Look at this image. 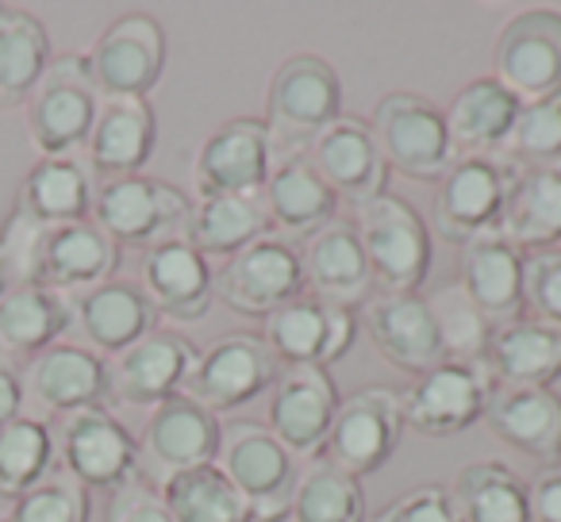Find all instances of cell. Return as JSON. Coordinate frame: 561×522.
Returning <instances> with one entry per match:
<instances>
[{
	"label": "cell",
	"mask_w": 561,
	"mask_h": 522,
	"mask_svg": "<svg viewBox=\"0 0 561 522\" xmlns=\"http://www.w3.org/2000/svg\"><path fill=\"white\" fill-rule=\"evenodd\" d=\"M0 242L12 257L16 281H35L43 289L62 292V297H78V292L112 281L119 266V246L93 219L62 227H32L12 216Z\"/></svg>",
	"instance_id": "cell-1"
},
{
	"label": "cell",
	"mask_w": 561,
	"mask_h": 522,
	"mask_svg": "<svg viewBox=\"0 0 561 522\" xmlns=\"http://www.w3.org/2000/svg\"><path fill=\"white\" fill-rule=\"evenodd\" d=\"M339 116H343V81L320 55H293L273 70L262 116L273 158L305 154L308 142Z\"/></svg>",
	"instance_id": "cell-2"
},
{
	"label": "cell",
	"mask_w": 561,
	"mask_h": 522,
	"mask_svg": "<svg viewBox=\"0 0 561 522\" xmlns=\"http://www.w3.org/2000/svg\"><path fill=\"white\" fill-rule=\"evenodd\" d=\"M216 468L234 484V491L247 499L250 514H254L257 522L289 519L300 468H297V457L270 434L265 422L234 419V422H227V427H219Z\"/></svg>",
	"instance_id": "cell-3"
},
{
	"label": "cell",
	"mask_w": 561,
	"mask_h": 522,
	"mask_svg": "<svg viewBox=\"0 0 561 522\" xmlns=\"http://www.w3.org/2000/svg\"><path fill=\"white\" fill-rule=\"evenodd\" d=\"M358 239L381 292H420L431 274V227L408 200L381 193L358 208Z\"/></svg>",
	"instance_id": "cell-4"
},
{
	"label": "cell",
	"mask_w": 561,
	"mask_h": 522,
	"mask_svg": "<svg viewBox=\"0 0 561 522\" xmlns=\"http://www.w3.org/2000/svg\"><path fill=\"white\" fill-rule=\"evenodd\" d=\"M369 135L381 150L385 165L412 181H443V173L458 162L446 135L443 108L420 93H389L374 104Z\"/></svg>",
	"instance_id": "cell-5"
},
{
	"label": "cell",
	"mask_w": 561,
	"mask_h": 522,
	"mask_svg": "<svg viewBox=\"0 0 561 522\" xmlns=\"http://www.w3.org/2000/svg\"><path fill=\"white\" fill-rule=\"evenodd\" d=\"M496 376L484 358H446L400 392L404 427L423 438H454L484 419Z\"/></svg>",
	"instance_id": "cell-6"
},
{
	"label": "cell",
	"mask_w": 561,
	"mask_h": 522,
	"mask_svg": "<svg viewBox=\"0 0 561 522\" xmlns=\"http://www.w3.org/2000/svg\"><path fill=\"white\" fill-rule=\"evenodd\" d=\"M96 108L101 93L85 55H58L27 96V135L43 158H73L93 131Z\"/></svg>",
	"instance_id": "cell-7"
},
{
	"label": "cell",
	"mask_w": 561,
	"mask_h": 522,
	"mask_svg": "<svg viewBox=\"0 0 561 522\" xmlns=\"http://www.w3.org/2000/svg\"><path fill=\"white\" fill-rule=\"evenodd\" d=\"M58 450V468L81 484L85 491H116L139 476V442L135 434L108 411L89 407L55 419L50 427Z\"/></svg>",
	"instance_id": "cell-8"
},
{
	"label": "cell",
	"mask_w": 561,
	"mask_h": 522,
	"mask_svg": "<svg viewBox=\"0 0 561 522\" xmlns=\"http://www.w3.org/2000/svg\"><path fill=\"white\" fill-rule=\"evenodd\" d=\"M211 292L242 320H270L280 304L305 292L300 246L273 231L262 234L211 274Z\"/></svg>",
	"instance_id": "cell-9"
},
{
	"label": "cell",
	"mask_w": 561,
	"mask_h": 522,
	"mask_svg": "<svg viewBox=\"0 0 561 522\" xmlns=\"http://www.w3.org/2000/svg\"><path fill=\"white\" fill-rule=\"evenodd\" d=\"M188 196L181 188L165 185L147 173L135 177H112L101 181L93 193V219L116 246H142L150 250L154 242L173 239L185 231L188 219Z\"/></svg>",
	"instance_id": "cell-10"
},
{
	"label": "cell",
	"mask_w": 561,
	"mask_h": 522,
	"mask_svg": "<svg viewBox=\"0 0 561 522\" xmlns=\"http://www.w3.org/2000/svg\"><path fill=\"white\" fill-rule=\"evenodd\" d=\"M277 373H280V361L273 358L265 338L250 335V330H234V335L216 338V343L196 353L181 396L196 399L211 415L239 411L250 399L270 392Z\"/></svg>",
	"instance_id": "cell-11"
},
{
	"label": "cell",
	"mask_w": 561,
	"mask_h": 522,
	"mask_svg": "<svg viewBox=\"0 0 561 522\" xmlns=\"http://www.w3.org/2000/svg\"><path fill=\"white\" fill-rule=\"evenodd\" d=\"M512 177L515 165L500 162L496 154L458 158L435 185V204H431L435 234H443V242L454 246H469L473 239L496 234Z\"/></svg>",
	"instance_id": "cell-12"
},
{
	"label": "cell",
	"mask_w": 561,
	"mask_h": 522,
	"mask_svg": "<svg viewBox=\"0 0 561 522\" xmlns=\"http://www.w3.org/2000/svg\"><path fill=\"white\" fill-rule=\"evenodd\" d=\"M101 101H147L165 70V32L147 12L112 20L85 55Z\"/></svg>",
	"instance_id": "cell-13"
},
{
	"label": "cell",
	"mask_w": 561,
	"mask_h": 522,
	"mask_svg": "<svg viewBox=\"0 0 561 522\" xmlns=\"http://www.w3.org/2000/svg\"><path fill=\"white\" fill-rule=\"evenodd\" d=\"M219 427L224 422L188 396H170L158 407H150L142 422L139 442V480L158 484L181 473H193L201 465H211L219 450Z\"/></svg>",
	"instance_id": "cell-14"
},
{
	"label": "cell",
	"mask_w": 561,
	"mask_h": 522,
	"mask_svg": "<svg viewBox=\"0 0 561 522\" xmlns=\"http://www.w3.org/2000/svg\"><path fill=\"white\" fill-rule=\"evenodd\" d=\"M404 430L408 427H404V407H400V392L369 384V388H358L346 399H339L323 457L335 468H343V473L362 480V476L389 465V457L400 450Z\"/></svg>",
	"instance_id": "cell-15"
},
{
	"label": "cell",
	"mask_w": 561,
	"mask_h": 522,
	"mask_svg": "<svg viewBox=\"0 0 561 522\" xmlns=\"http://www.w3.org/2000/svg\"><path fill=\"white\" fill-rule=\"evenodd\" d=\"M492 78L519 104L561 89V12H515L492 43Z\"/></svg>",
	"instance_id": "cell-16"
},
{
	"label": "cell",
	"mask_w": 561,
	"mask_h": 522,
	"mask_svg": "<svg viewBox=\"0 0 561 522\" xmlns=\"http://www.w3.org/2000/svg\"><path fill=\"white\" fill-rule=\"evenodd\" d=\"M262 338L280 366L328 369L339 358H346V350L354 346L358 315H354V308L331 304V300H320L312 292H300V297L280 304L265 320Z\"/></svg>",
	"instance_id": "cell-17"
},
{
	"label": "cell",
	"mask_w": 561,
	"mask_h": 522,
	"mask_svg": "<svg viewBox=\"0 0 561 522\" xmlns=\"http://www.w3.org/2000/svg\"><path fill=\"white\" fill-rule=\"evenodd\" d=\"M362 327L377 353L408 376H423L450 358L435 308L420 292H374L362 304Z\"/></svg>",
	"instance_id": "cell-18"
},
{
	"label": "cell",
	"mask_w": 561,
	"mask_h": 522,
	"mask_svg": "<svg viewBox=\"0 0 561 522\" xmlns=\"http://www.w3.org/2000/svg\"><path fill=\"white\" fill-rule=\"evenodd\" d=\"M339 388L328 369L316 366H280L270 388L265 427L293 457H320L328 445L331 422L339 411Z\"/></svg>",
	"instance_id": "cell-19"
},
{
	"label": "cell",
	"mask_w": 561,
	"mask_h": 522,
	"mask_svg": "<svg viewBox=\"0 0 561 522\" xmlns=\"http://www.w3.org/2000/svg\"><path fill=\"white\" fill-rule=\"evenodd\" d=\"M20 384H24V404H32L47 419L104 407L112 399L108 361L89 346L73 343H55L50 350L35 353L20 373Z\"/></svg>",
	"instance_id": "cell-20"
},
{
	"label": "cell",
	"mask_w": 561,
	"mask_h": 522,
	"mask_svg": "<svg viewBox=\"0 0 561 522\" xmlns=\"http://www.w3.org/2000/svg\"><path fill=\"white\" fill-rule=\"evenodd\" d=\"M305 158L316 170V177L335 193V200L354 204V208L377 200L385 193V181H389V165H385L366 119L339 116L308 142Z\"/></svg>",
	"instance_id": "cell-21"
},
{
	"label": "cell",
	"mask_w": 561,
	"mask_h": 522,
	"mask_svg": "<svg viewBox=\"0 0 561 522\" xmlns=\"http://www.w3.org/2000/svg\"><path fill=\"white\" fill-rule=\"evenodd\" d=\"M273 170V142L262 119H227L196 150L201 196H262Z\"/></svg>",
	"instance_id": "cell-22"
},
{
	"label": "cell",
	"mask_w": 561,
	"mask_h": 522,
	"mask_svg": "<svg viewBox=\"0 0 561 522\" xmlns=\"http://www.w3.org/2000/svg\"><path fill=\"white\" fill-rule=\"evenodd\" d=\"M196 346L178 330L154 327L135 346L108 361L112 399L127 407H158L185 388V376L196 361Z\"/></svg>",
	"instance_id": "cell-23"
},
{
	"label": "cell",
	"mask_w": 561,
	"mask_h": 522,
	"mask_svg": "<svg viewBox=\"0 0 561 522\" xmlns=\"http://www.w3.org/2000/svg\"><path fill=\"white\" fill-rule=\"evenodd\" d=\"M139 289L158 315L178 323H193L208 315L211 300H216L208 257L185 234H173V239H162L150 250H142Z\"/></svg>",
	"instance_id": "cell-24"
},
{
	"label": "cell",
	"mask_w": 561,
	"mask_h": 522,
	"mask_svg": "<svg viewBox=\"0 0 561 522\" xmlns=\"http://www.w3.org/2000/svg\"><path fill=\"white\" fill-rule=\"evenodd\" d=\"M300 274H305V292L343 308L366 304L377 289L366 250H362L358 239V227L339 216L328 227H320L312 239H305V246H300Z\"/></svg>",
	"instance_id": "cell-25"
},
{
	"label": "cell",
	"mask_w": 561,
	"mask_h": 522,
	"mask_svg": "<svg viewBox=\"0 0 561 522\" xmlns=\"http://www.w3.org/2000/svg\"><path fill=\"white\" fill-rule=\"evenodd\" d=\"M484 427L500 445L515 450L519 457L553 468L561 461V396L553 388H507L496 384Z\"/></svg>",
	"instance_id": "cell-26"
},
{
	"label": "cell",
	"mask_w": 561,
	"mask_h": 522,
	"mask_svg": "<svg viewBox=\"0 0 561 522\" xmlns=\"http://www.w3.org/2000/svg\"><path fill=\"white\" fill-rule=\"evenodd\" d=\"M458 289L477 308L489 327L523 315V250H515L500 234H484L461 246L458 257Z\"/></svg>",
	"instance_id": "cell-27"
},
{
	"label": "cell",
	"mask_w": 561,
	"mask_h": 522,
	"mask_svg": "<svg viewBox=\"0 0 561 522\" xmlns=\"http://www.w3.org/2000/svg\"><path fill=\"white\" fill-rule=\"evenodd\" d=\"M70 315L89 350L104 358H116L158 327V312L135 281H104L89 292H78L70 297Z\"/></svg>",
	"instance_id": "cell-28"
},
{
	"label": "cell",
	"mask_w": 561,
	"mask_h": 522,
	"mask_svg": "<svg viewBox=\"0 0 561 522\" xmlns=\"http://www.w3.org/2000/svg\"><path fill=\"white\" fill-rule=\"evenodd\" d=\"M265 216H270V231L280 239H312L320 227H328L339 211V200L308 165L305 154L273 158L270 181L262 188Z\"/></svg>",
	"instance_id": "cell-29"
},
{
	"label": "cell",
	"mask_w": 561,
	"mask_h": 522,
	"mask_svg": "<svg viewBox=\"0 0 561 522\" xmlns=\"http://www.w3.org/2000/svg\"><path fill=\"white\" fill-rule=\"evenodd\" d=\"M154 142L158 119L147 101H101L85 139L89 170L101 181L135 177L154 154Z\"/></svg>",
	"instance_id": "cell-30"
},
{
	"label": "cell",
	"mask_w": 561,
	"mask_h": 522,
	"mask_svg": "<svg viewBox=\"0 0 561 522\" xmlns=\"http://www.w3.org/2000/svg\"><path fill=\"white\" fill-rule=\"evenodd\" d=\"M515 116H519V101L492 73L461 85L443 108L446 135L458 158H492L496 150H504Z\"/></svg>",
	"instance_id": "cell-31"
},
{
	"label": "cell",
	"mask_w": 561,
	"mask_h": 522,
	"mask_svg": "<svg viewBox=\"0 0 561 522\" xmlns=\"http://www.w3.org/2000/svg\"><path fill=\"white\" fill-rule=\"evenodd\" d=\"M496 234L512 242L515 250H523V254L558 246L561 242V162L515 170Z\"/></svg>",
	"instance_id": "cell-32"
},
{
	"label": "cell",
	"mask_w": 561,
	"mask_h": 522,
	"mask_svg": "<svg viewBox=\"0 0 561 522\" xmlns=\"http://www.w3.org/2000/svg\"><path fill=\"white\" fill-rule=\"evenodd\" d=\"M73 327L70 297L43 289L35 281H16L0 297V358H27L50 350Z\"/></svg>",
	"instance_id": "cell-33"
},
{
	"label": "cell",
	"mask_w": 561,
	"mask_h": 522,
	"mask_svg": "<svg viewBox=\"0 0 561 522\" xmlns=\"http://www.w3.org/2000/svg\"><path fill=\"white\" fill-rule=\"evenodd\" d=\"M93 177L78 158H39L27 170L12 216L32 227L81 223L93 211Z\"/></svg>",
	"instance_id": "cell-34"
},
{
	"label": "cell",
	"mask_w": 561,
	"mask_h": 522,
	"mask_svg": "<svg viewBox=\"0 0 561 522\" xmlns=\"http://www.w3.org/2000/svg\"><path fill=\"white\" fill-rule=\"evenodd\" d=\"M484 361H489L496 384H507V388H550L561 376V330L519 315V320L504 323V327H492Z\"/></svg>",
	"instance_id": "cell-35"
},
{
	"label": "cell",
	"mask_w": 561,
	"mask_h": 522,
	"mask_svg": "<svg viewBox=\"0 0 561 522\" xmlns=\"http://www.w3.org/2000/svg\"><path fill=\"white\" fill-rule=\"evenodd\" d=\"M185 234L204 257H234L270 234V216H265L262 196H201L188 208Z\"/></svg>",
	"instance_id": "cell-36"
},
{
	"label": "cell",
	"mask_w": 561,
	"mask_h": 522,
	"mask_svg": "<svg viewBox=\"0 0 561 522\" xmlns=\"http://www.w3.org/2000/svg\"><path fill=\"white\" fill-rule=\"evenodd\" d=\"M450 496L461 522H530L527 480L504 461L461 465L450 480Z\"/></svg>",
	"instance_id": "cell-37"
},
{
	"label": "cell",
	"mask_w": 561,
	"mask_h": 522,
	"mask_svg": "<svg viewBox=\"0 0 561 522\" xmlns=\"http://www.w3.org/2000/svg\"><path fill=\"white\" fill-rule=\"evenodd\" d=\"M50 66V35L39 16L0 4V104H27Z\"/></svg>",
	"instance_id": "cell-38"
},
{
	"label": "cell",
	"mask_w": 561,
	"mask_h": 522,
	"mask_svg": "<svg viewBox=\"0 0 561 522\" xmlns=\"http://www.w3.org/2000/svg\"><path fill=\"white\" fill-rule=\"evenodd\" d=\"M289 522H369L362 480L335 468L328 457H312L300 468Z\"/></svg>",
	"instance_id": "cell-39"
},
{
	"label": "cell",
	"mask_w": 561,
	"mask_h": 522,
	"mask_svg": "<svg viewBox=\"0 0 561 522\" xmlns=\"http://www.w3.org/2000/svg\"><path fill=\"white\" fill-rule=\"evenodd\" d=\"M158 491H162L173 522H254L247 499L219 473L216 461L173 476Z\"/></svg>",
	"instance_id": "cell-40"
},
{
	"label": "cell",
	"mask_w": 561,
	"mask_h": 522,
	"mask_svg": "<svg viewBox=\"0 0 561 522\" xmlns=\"http://www.w3.org/2000/svg\"><path fill=\"white\" fill-rule=\"evenodd\" d=\"M58 468L55 434L43 419L20 415L0 430V496L20 499Z\"/></svg>",
	"instance_id": "cell-41"
},
{
	"label": "cell",
	"mask_w": 561,
	"mask_h": 522,
	"mask_svg": "<svg viewBox=\"0 0 561 522\" xmlns=\"http://www.w3.org/2000/svg\"><path fill=\"white\" fill-rule=\"evenodd\" d=\"M504 150L515 170L561 162V89L550 96L519 104V116H515V127L507 135Z\"/></svg>",
	"instance_id": "cell-42"
},
{
	"label": "cell",
	"mask_w": 561,
	"mask_h": 522,
	"mask_svg": "<svg viewBox=\"0 0 561 522\" xmlns=\"http://www.w3.org/2000/svg\"><path fill=\"white\" fill-rule=\"evenodd\" d=\"M89 511H93L89 491L62 468H55L47 480L12 503V514L4 522H89Z\"/></svg>",
	"instance_id": "cell-43"
},
{
	"label": "cell",
	"mask_w": 561,
	"mask_h": 522,
	"mask_svg": "<svg viewBox=\"0 0 561 522\" xmlns=\"http://www.w3.org/2000/svg\"><path fill=\"white\" fill-rule=\"evenodd\" d=\"M431 308H435L438 330H443V343L450 358H484L492 327L477 315V308L469 304L458 285L438 292V297L431 300Z\"/></svg>",
	"instance_id": "cell-44"
},
{
	"label": "cell",
	"mask_w": 561,
	"mask_h": 522,
	"mask_svg": "<svg viewBox=\"0 0 561 522\" xmlns=\"http://www.w3.org/2000/svg\"><path fill=\"white\" fill-rule=\"evenodd\" d=\"M523 312L542 327L561 330V246L523 254Z\"/></svg>",
	"instance_id": "cell-45"
},
{
	"label": "cell",
	"mask_w": 561,
	"mask_h": 522,
	"mask_svg": "<svg viewBox=\"0 0 561 522\" xmlns=\"http://www.w3.org/2000/svg\"><path fill=\"white\" fill-rule=\"evenodd\" d=\"M369 522H461V514L454 507L450 488H443V484H420V488L397 496L389 507H381Z\"/></svg>",
	"instance_id": "cell-46"
},
{
	"label": "cell",
	"mask_w": 561,
	"mask_h": 522,
	"mask_svg": "<svg viewBox=\"0 0 561 522\" xmlns=\"http://www.w3.org/2000/svg\"><path fill=\"white\" fill-rule=\"evenodd\" d=\"M104 522H173V514L165 507L162 491L135 476L131 484H124V488H116L108 496Z\"/></svg>",
	"instance_id": "cell-47"
},
{
	"label": "cell",
	"mask_w": 561,
	"mask_h": 522,
	"mask_svg": "<svg viewBox=\"0 0 561 522\" xmlns=\"http://www.w3.org/2000/svg\"><path fill=\"white\" fill-rule=\"evenodd\" d=\"M527 507L530 522H561V468H546L527 480Z\"/></svg>",
	"instance_id": "cell-48"
},
{
	"label": "cell",
	"mask_w": 561,
	"mask_h": 522,
	"mask_svg": "<svg viewBox=\"0 0 561 522\" xmlns=\"http://www.w3.org/2000/svg\"><path fill=\"white\" fill-rule=\"evenodd\" d=\"M20 415H24V384H20L16 366L0 358V430L16 422Z\"/></svg>",
	"instance_id": "cell-49"
},
{
	"label": "cell",
	"mask_w": 561,
	"mask_h": 522,
	"mask_svg": "<svg viewBox=\"0 0 561 522\" xmlns=\"http://www.w3.org/2000/svg\"><path fill=\"white\" fill-rule=\"evenodd\" d=\"M16 285V274H12V257H9V250H4V242H0V297Z\"/></svg>",
	"instance_id": "cell-50"
}]
</instances>
